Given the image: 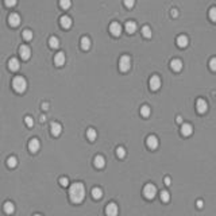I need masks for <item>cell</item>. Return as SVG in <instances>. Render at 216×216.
<instances>
[{
	"instance_id": "6da1fadb",
	"label": "cell",
	"mask_w": 216,
	"mask_h": 216,
	"mask_svg": "<svg viewBox=\"0 0 216 216\" xmlns=\"http://www.w3.org/2000/svg\"><path fill=\"white\" fill-rule=\"evenodd\" d=\"M69 198L73 204H80L85 198V186L82 182H74L69 188Z\"/></svg>"
},
{
	"instance_id": "7a4b0ae2",
	"label": "cell",
	"mask_w": 216,
	"mask_h": 216,
	"mask_svg": "<svg viewBox=\"0 0 216 216\" xmlns=\"http://www.w3.org/2000/svg\"><path fill=\"white\" fill-rule=\"evenodd\" d=\"M12 86L18 93H23L26 91V88H27V82H26V80L22 76H16L12 80Z\"/></svg>"
},
{
	"instance_id": "3957f363",
	"label": "cell",
	"mask_w": 216,
	"mask_h": 216,
	"mask_svg": "<svg viewBox=\"0 0 216 216\" xmlns=\"http://www.w3.org/2000/svg\"><path fill=\"white\" fill-rule=\"evenodd\" d=\"M143 196L147 200H153L157 196V186L154 184H146L145 188H143Z\"/></svg>"
},
{
	"instance_id": "277c9868",
	"label": "cell",
	"mask_w": 216,
	"mask_h": 216,
	"mask_svg": "<svg viewBox=\"0 0 216 216\" xmlns=\"http://www.w3.org/2000/svg\"><path fill=\"white\" fill-rule=\"evenodd\" d=\"M130 68H131V58H130L128 56H122L119 60V69L120 72H123V73H126L127 70H130Z\"/></svg>"
},
{
	"instance_id": "5b68a950",
	"label": "cell",
	"mask_w": 216,
	"mask_h": 216,
	"mask_svg": "<svg viewBox=\"0 0 216 216\" xmlns=\"http://www.w3.org/2000/svg\"><path fill=\"white\" fill-rule=\"evenodd\" d=\"M118 214H119V207L115 203H109L105 207V215L107 216H118Z\"/></svg>"
},
{
	"instance_id": "8992f818",
	"label": "cell",
	"mask_w": 216,
	"mask_h": 216,
	"mask_svg": "<svg viewBox=\"0 0 216 216\" xmlns=\"http://www.w3.org/2000/svg\"><path fill=\"white\" fill-rule=\"evenodd\" d=\"M109 31H111L112 35L119 37L120 34H122V26H120V23H118V22H112L111 24H109Z\"/></svg>"
},
{
	"instance_id": "52a82bcc",
	"label": "cell",
	"mask_w": 216,
	"mask_h": 216,
	"mask_svg": "<svg viewBox=\"0 0 216 216\" xmlns=\"http://www.w3.org/2000/svg\"><path fill=\"white\" fill-rule=\"evenodd\" d=\"M196 108H197V112L198 114H205L207 109H208V104L204 99H198L196 102Z\"/></svg>"
},
{
	"instance_id": "ba28073f",
	"label": "cell",
	"mask_w": 216,
	"mask_h": 216,
	"mask_svg": "<svg viewBox=\"0 0 216 216\" xmlns=\"http://www.w3.org/2000/svg\"><path fill=\"white\" fill-rule=\"evenodd\" d=\"M146 145H147L149 149H151V150H155V149L158 147V138L155 137V135H150V137H147Z\"/></svg>"
},
{
	"instance_id": "9c48e42d",
	"label": "cell",
	"mask_w": 216,
	"mask_h": 216,
	"mask_svg": "<svg viewBox=\"0 0 216 216\" xmlns=\"http://www.w3.org/2000/svg\"><path fill=\"white\" fill-rule=\"evenodd\" d=\"M161 79L158 76H153L150 79V89L151 91H158L161 88Z\"/></svg>"
},
{
	"instance_id": "30bf717a",
	"label": "cell",
	"mask_w": 216,
	"mask_h": 216,
	"mask_svg": "<svg viewBox=\"0 0 216 216\" xmlns=\"http://www.w3.org/2000/svg\"><path fill=\"white\" fill-rule=\"evenodd\" d=\"M19 54H21L22 60H28V58H30V56H31V50H30V47H28L27 45L21 46V49H19Z\"/></svg>"
},
{
	"instance_id": "8fae6325",
	"label": "cell",
	"mask_w": 216,
	"mask_h": 216,
	"mask_svg": "<svg viewBox=\"0 0 216 216\" xmlns=\"http://www.w3.org/2000/svg\"><path fill=\"white\" fill-rule=\"evenodd\" d=\"M192 132H193L192 124H189V123H182L181 124V134L184 137H189V135H192Z\"/></svg>"
},
{
	"instance_id": "7c38bea8",
	"label": "cell",
	"mask_w": 216,
	"mask_h": 216,
	"mask_svg": "<svg viewBox=\"0 0 216 216\" xmlns=\"http://www.w3.org/2000/svg\"><path fill=\"white\" fill-rule=\"evenodd\" d=\"M39 147H41V145H39V140L37 139V138H33V139L28 142V150L31 153H37L39 150Z\"/></svg>"
},
{
	"instance_id": "4fadbf2b",
	"label": "cell",
	"mask_w": 216,
	"mask_h": 216,
	"mask_svg": "<svg viewBox=\"0 0 216 216\" xmlns=\"http://www.w3.org/2000/svg\"><path fill=\"white\" fill-rule=\"evenodd\" d=\"M8 23H10L11 26H18L19 23H21V16H19V14H16V12L11 14V15L8 16Z\"/></svg>"
},
{
	"instance_id": "5bb4252c",
	"label": "cell",
	"mask_w": 216,
	"mask_h": 216,
	"mask_svg": "<svg viewBox=\"0 0 216 216\" xmlns=\"http://www.w3.org/2000/svg\"><path fill=\"white\" fill-rule=\"evenodd\" d=\"M93 163H95V166H96L97 169H103V168L105 166V160H104V157H103V155H96V157H95Z\"/></svg>"
},
{
	"instance_id": "9a60e30c",
	"label": "cell",
	"mask_w": 216,
	"mask_h": 216,
	"mask_svg": "<svg viewBox=\"0 0 216 216\" xmlns=\"http://www.w3.org/2000/svg\"><path fill=\"white\" fill-rule=\"evenodd\" d=\"M54 64H56L57 66H62L65 64V54L64 53H57L56 57H54Z\"/></svg>"
},
{
	"instance_id": "2e32d148",
	"label": "cell",
	"mask_w": 216,
	"mask_h": 216,
	"mask_svg": "<svg viewBox=\"0 0 216 216\" xmlns=\"http://www.w3.org/2000/svg\"><path fill=\"white\" fill-rule=\"evenodd\" d=\"M170 68L174 72H180L181 69H182V61H181V60H178V58L173 60V61L170 62Z\"/></svg>"
},
{
	"instance_id": "e0dca14e",
	"label": "cell",
	"mask_w": 216,
	"mask_h": 216,
	"mask_svg": "<svg viewBox=\"0 0 216 216\" xmlns=\"http://www.w3.org/2000/svg\"><path fill=\"white\" fill-rule=\"evenodd\" d=\"M188 37L186 35H178L177 37V45H178V47H186L188 46Z\"/></svg>"
},
{
	"instance_id": "ac0fdd59",
	"label": "cell",
	"mask_w": 216,
	"mask_h": 216,
	"mask_svg": "<svg viewBox=\"0 0 216 216\" xmlns=\"http://www.w3.org/2000/svg\"><path fill=\"white\" fill-rule=\"evenodd\" d=\"M124 28H126V31H127L128 34H134L135 31H137V23L135 22H132V21H130L126 23V26H124Z\"/></svg>"
},
{
	"instance_id": "d6986e66",
	"label": "cell",
	"mask_w": 216,
	"mask_h": 216,
	"mask_svg": "<svg viewBox=\"0 0 216 216\" xmlns=\"http://www.w3.org/2000/svg\"><path fill=\"white\" fill-rule=\"evenodd\" d=\"M61 132H62V127L60 123H51V134L54 137H58Z\"/></svg>"
},
{
	"instance_id": "ffe728a7",
	"label": "cell",
	"mask_w": 216,
	"mask_h": 216,
	"mask_svg": "<svg viewBox=\"0 0 216 216\" xmlns=\"http://www.w3.org/2000/svg\"><path fill=\"white\" fill-rule=\"evenodd\" d=\"M4 212L7 215H12L14 212H15V205H14V203H11V201L4 203Z\"/></svg>"
},
{
	"instance_id": "44dd1931",
	"label": "cell",
	"mask_w": 216,
	"mask_h": 216,
	"mask_svg": "<svg viewBox=\"0 0 216 216\" xmlns=\"http://www.w3.org/2000/svg\"><path fill=\"white\" fill-rule=\"evenodd\" d=\"M19 66H21V64H19V61H18L16 58H11L10 62H8V68H10L12 72H16V70H18Z\"/></svg>"
},
{
	"instance_id": "7402d4cb",
	"label": "cell",
	"mask_w": 216,
	"mask_h": 216,
	"mask_svg": "<svg viewBox=\"0 0 216 216\" xmlns=\"http://www.w3.org/2000/svg\"><path fill=\"white\" fill-rule=\"evenodd\" d=\"M60 23H61V26L64 28H69L72 26V19L69 18V16H61V21H60Z\"/></svg>"
},
{
	"instance_id": "603a6c76",
	"label": "cell",
	"mask_w": 216,
	"mask_h": 216,
	"mask_svg": "<svg viewBox=\"0 0 216 216\" xmlns=\"http://www.w3.org/2000/svg\"><path fill=\"white\" fill-rule=\"evenodd\" d=\"M91 47V39L88 37H82L81 38V49L82 50H89Z\"/></svg>"
},
{
	"instance_id": "cb8c5ba5",
	"label": "cell",
	"mask_w": 216,
	"mask_h": 216,
	"mask_svg": "<svg viewBox=\"0 0 216 216\" xmlns=\"http://www.w3.org/2000/svg\"><path fill=\"white\" fill-rule=\"evenodd\" d=\"M92 197H93L95 200H100V198L103 197V191L100 188H93L92 189Z\"/></svg>"
},
{
	"instance_id": "d4e9b609",
	"label": "cell",
	"mask_w": 216,
	"mask_h": 216,
	"mask_svg": "<svg viewBox=\"0 0 216 216\" xmlns=\"http://www.w3.org/2000/svg\"><path fill=\"white\" fill-rule=\"evenodd\" d=\"M96 137H97V132H96V130H93V128H89L88 131H86V138H88L91 142H93L95 139H96Z\"/></svg>"
},
{
	"instance_id": "484cf974",
	"label": "cell",
	"mask_w": 216,
	"mask_h": 216,
	"mask_svg": "<svg viewBox=\"0 0 216 216\" xmlns=\"http://www.w3.org/2000/svg\"><path fill=\"white\" fill-rule=\"evenodd\" d=\"M150 114H151V109L149 105H143L142 108H140V115H142L143 118H149L150 116Z\"/></svg>"
},
{
	"instance_id": "4316f807",
	"label": "cell",
	"mask_w": 216,
	"mask_h": 216,
	"mask_svg": "<svg viewBox=\"0 0 216 216\" xmlns=\"http://www.w3.org/2000/svg\"><path fill=\"white\" fill-rule=\"evenodd\" d=\"M49 45H50L51 49H57L60 46V41L57 37H51L50 39H49Z\"/></svg>"
},
{
	"instance_id": "83f0119b",
	"label": "cell",
	"mask_w": 216,
	"mask_h": 216,
	"mask_svg": "<svg viewBox=\"0 0 216 216\" xmlns=\"http://www.w3.org/2000/svg\"><path fill=\"white\" fill-rule=\"evenodd\" d=\"M142 35L145 37V38H150L151 37V28L149 27V26H143L142 27Z\"/></svg>"
},
{
	"instance_id": "f1b7e54d",
	"label": "cell",
	"mask_w": 216,
	"mask_h": 216,
	"mask_svg": "<svg viewBox=\"0 0 216 216\" xmlns=\"http://www.w3.org/2000/svg\"><path fill=\"white\" fill-rule=\"evenodd\" d=\"M161 200H162L163 203H168V201L170 200V193H169L168 191H162L161 192Z\"/></svg>"
},
{
	"instance_id": "f546056e",
	"label": "cell",
	"mask_w": 216,
	"mask_h": 216,
	"mask_svg": "<svg viewBox=\"0 0 216 216\" xmlns=\"http://www.w3.org/2000/svg\"><path fill=\"white\" fill-rule=\"evenodd\" d=\"M60 5H61V8H64V10H68L72 5V0H60Z\"/></svg>"
},
{
	"instance_id": "4dcf8cb0",
	"label": "cell",
	"mask_w": 216,
	"mask_h": 216,
	"mask_svg": "<svg viewBox=\"0 0 216 216\" xmlns=\"http://www.w3.org/2000/svg\"><path fill=\"white\" fill-rule=\"evenodd\" d=\"M22 35H23V39H26V41H31L33 39V33L30 30H24L22 33Z\"/></svg>"
},
{
	"instance_id": "1f68e13d",
	"label": "cell",
	"mask_w": 216,
	"mask_h": 216,
	"mask_svg": "<svg viewBox=\"0 0 216 216\" xmlns=\"http://www.w3.org/2000/svg\"><path fill=\"white\" fill-rule=\"evenodd\" d=\"M7 165L10 166V168H15V166L18 165V160H16L15 157H10L7 161Z\"/></svg>"
},
{
	"instance_id": "d6a6232c",
	"label": "cell",
	"mask_w": 216,
	"mask_h": 216,
	"mask_svg": "<svg viewBox=\"0 0 216 216\" xmlns=\"http://www.w3.org/2000/svg\"><path fill=\"white\" fill-rule=\"evenodd\" d=\"M116 155L119 158H124L126 157V150H124V147H118L116 149Z\"/></svg>"
},
{
	"instance_id": "836d02e7",
	"label": "cell",
	"mask_w": 216,
	"mask_h": 216,
	"mask_svg": "<svg viewBox=\"0 0 216 216\" xmlns=\"http://www.w3.org/2000/svg\"><path fill=\"white\" fill-rule=\"evenodd\" d=\"M209 19H211L212 22H216V7L209 10Z\"/></svg>"
},
{
	"instance_id": "e575fe53",
	"label": "cell",
	"mask_w": 216,
	"mask_h": 216,
	"mask_svg": "<svg viewBox=\"0 0 216 216\" xmlns=\"http://www.w3.org/2000/svg\"><path fill=\"white\" fill-rule=\"evenodd\" d=\"M24 122H26V124H27V127H33L34 126V120H33V118L31 116H26Z\"/></svg>"
},
{
	"instance_id": "d590c367",
	"label": "cell",
	"mask_w": 216,
	"mask_h": 216,
	"mask_svg": "<svg viewBox=\"0 0 216 216\" xmlns=\"http://www.w3.org/2000/svg\"><path fill=\"white\" fill-rule=\"evenodd\" d=\"M60 185L61 186H68L69 185V178L68 177H61L60 178Z\"/></svg>"
},
{
	"instance_id": "8d00e7d4",
	"label": "cell",
	"mask_w": 216,
	"mask_h": 216,
	"mask_svg": "<svg viewBox=\"0 0 216 216\" xmlns=\"http://www.w3.org/2000/svg\"><path fill=\"white\" fill-rule=\"evenodd\" d=\"M135 4V0H124V5L127 8H132Z\"/></svg>"
},
{
	"instance_id": "74e56055",
	"label": "cell",
	"mask_w": 216,
	"mask_h": 216,
	"mask_svg": "<svg viewBox=\"0 0 216 216\" xmlns=\"http://www.w3.org/2000/svg\"><path fill=\"white\" fill-rule=\"evenodd\" d=\"M16 2H18V0H4V3H5L7 7H14V5L16 4Z\"/></svg>"
},
{
	"instance_id": "f35d334b",
	"label": "cell",
	"mask_w": 216,
	"mask_h": 216,
	"mask_svg": "<svg viewBox=\"0 0 216 216\" xmlns=\"http://www.w3.org/2000/svg\"><path fill=\"white\" fill-rule=\"evenodd\" d=\"M209 68L214 72H216V58H212L211 61H209Z\"/></svg>"
},
{
	"instance_id": "ab89813d",
	"label": "cell",
	"mask_w": 216,
	"mask_h": 216,
	"mask_svg": "<svg viewBox=\"0 0 216 216\" xmlns=\"http://www.w3.org/2000/svg\"><path fill=\"white\" fill-rule=\"evenodd\" d=\"M170 182H172V180H170V177H165V185H170Z\"/></svg>"
},
{
	"instance_id": "60d3db41",
	"label": "cell",
	"mask_w": 216,
	"mask_h": 216,
	"mask_svg": "<svg viewBox=\"0 0 216 216\" xmlns=\"http://www.w3.org/2000/svg\"><path fill=\"white\" fill-rule=\"evenodd\" d=\"M203 205H204L203 200H197V208H203Z\"/></svg>"
},
{
	"instance_id": "b9f144b4",
	"label": "cell",
	"mask_w": 216,
	"mask_h": 216,
	"mask_svg": "<svg viewBox=\"0 0 216 216\" xmlns=\"http://www.w3.org/2000/svg\"><path fill=\"white\" fill-rule=\"evenodd\" d=\"M172 15H173V16H177V11L173 10V11H172Z\"/></svg>"
},
{
	"instance_id": "7bdbcfd3",
	"label": "cell",
	"mask_w": 216,
	"mask_h": 216,
	"mask_svg": "<svg viewBox=\"0 0 216 216\" xmlns=\"http://www.w3.org/2000/svg\"><path fill=\"white\" fill-rule=\"evenodd\" d=\"M177 122H178V123H181V122H182V119H181V116H178V118H177Z\"/></svg>"
},
{
	"instance_id": "ee69618b",
	"label": "cell",
	"mask_w": 216,
	"mask_h": 216,
	"mask_svg": "<svg viewBox=\"0 0 216 216\" xmlns=\"http://www.w3.org/2000/svg\"><path fill=\"white\" fill-rule=\"evenodd\" d=\"M34 216H41V215H34Z\"/></svg>"
}]
</instances>
